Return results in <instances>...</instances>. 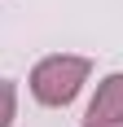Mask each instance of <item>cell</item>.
<instances>
[{
    "label": "cell",
    "instance_id": "1",
    "mask_svg": "<svg viewBox=\"0 0 123 127\" xmlns=\"http://www.w3.org/2000/svg\"><path fill=\"white\" fill-rule=\"evenodd\" d=\"M92 79V62L84 53H49L31 66L26 88L35 96V105L44 110H66V105L84 92V83Z\"/></svg>",
    "mask_w": 123,
    "mask_h": 127
},
{
    "label": "cell",
    "instance_id": "2",
    "mask_svg": "<svg viewBox=\"0 0 123 127\" xmlns=\"http://www.w3.org/2000/svg\"><path fill=\"white\" fill-rule=\"evenodd\" d=\"M119 123H123V70H110L84 110V127H119Z\"/></svg>",
    "mask_w": 123,
    "mask_h": 127
},
{
    "label": "cell",
    "instance_id": "3",
    "mask_svg": "<svg viewBox=\"0 0 123 127\" xmlns=\"http://www.w3.org/2000/svg\"><path fill=\"white\" fill-rule=\"evenodd\" d=\"M18 123V79H0V127Z\"/></svg>",
    "mask_w": 123,
    "mask_h": 127
},
{
    "label": "cell",
    "instance_id": "4",
    "mask_svg": "<svg viewBox=\"0 0 123 127\" xmlns=\"http://www.w3.org/2000/svg\"><path fill=\"white\" fill-rule=\"evenodd\" d=\"M119 127H123V123H119Z\"/></svg>",
    "mask_w": 123,
    "mask_h": 127
}]
</instances>
